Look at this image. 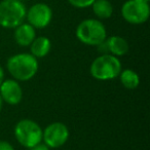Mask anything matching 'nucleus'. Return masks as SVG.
Masks as SVG:
<instances>
[{
  "mask_svg": "<svg viewBox=\"0 0 150 150\" xmlns=\"http://www.w3.org/2000/svg\"><path fill=\"white\" fill-rule=\"evenodd\" d=\"M76 36L84 44L101 45L106 40V29L98 20L88 19L82 21L76 29Z\"/></svg>",
  "mask_w": 150,
  "mask_h": 150,
  "instance_id": "obj_4",
  "label": "nucleus"
},
{
  "mask_svg": "<svg viewBox=\"0 0 150 150\" xmlns=\"http://www.w3.org/2000/svg\"><path fill=\"white\" fill-rule=\"evenodd\" d=\"M31 52L35 58H43L50 50V41L48 38L40 36L33 40L31 44Z\"/></svg>",
  "mask_w": 150,
  "mask_h": 150,
  "instance_id": "obj_12",
  "label": "nucleus"
},
{
  "mask_svg": "<svg viewBox=\"0 0 150 150\" xmlns=\"http://www.w3.org/2000/svg\"><path fill=\"white\" fill-rule=\"evenodd\" d=\"M7 69L16 79L26 81L35 76L38 70V63L33 54H20L8 59Z\"/></svg>",
  "mask_w": 150,
  "mask_h": 150,
  "instance_id": "obj_1",
  "label": "nucleus"
},
{
  "mask_svg": "<svg viewBox=\"0 0 150 150\" xmlns=\"http://www.w3.org/2000/svg\"><path fill=\"white\" fill-rule=\"evenodd\" d=\"M15 135L21 145L27 148H32L42 141L43 132L35 121L23 119L16 125Z\"/></svg>",
  "mask_w": 150,
  "mask_h": 150,
  "instance_id": "obj_5",
  "label": "nucleus"
},
{
  "mask_svg": "<svg viewBox=\"0 0 150 150\" xmlns=\"http://www.w3.org/2000/svg\"><path fill=\"white\" fill-rule=\"evenodd\" d=\"M121 72V64L113 54H103L92 63L91 74L98 80H110L117 77Z\"/></svg>",
  "mask_w": 150,
  "mask_h": 150,
  "instance_id": "obj_3",
  "label": "nucleus"
},
{
  "mask_svg": "<svg viewBox=\"0 0 150 150\" xmlns=\"http://www.w3.org/2000/svg\"><path fill=\"white\" fill-rule=\"evenodd\" d=\"M0 150H13V147L6 141H0Z\"/></svg>",
  "mask_w": 150,
  "mask_h": 150,
  "instance_id": "obj_16",
  "label": "nucleus"
},
{
  "mask_svg": "<svg viewBox=\"0 0 150 150\" xmlns=\"http://www.w3.org/2000/svg\"><path fill=\"white\" fill-rule=\"evenodd\" d=\"M0 96L4 102L11 105H17L21 102L23 92L16 80H5L0 86Z\"/></svg>",
  "mask_w": 150,
  "mask_h": 150,
  "instance_id": "obj_9",
  "label": "nucleus"
},
{
  "mask_svg": "<svg viewBox=\"0 0 150 150\" xmlns=\"http://www.w3.org/2000/svg\"><path fill=\"white\" fill-rule=\"evenodd\" d=\"M35 28L30 24H21L16 28L15 39L18 44L28 46L35 39Z\"/></svg>",
  "mask_w": 150,
  "mask_h": 150,
  "instance_id": "obj_10",
  "label": "nucleus"
},
{
  "mask_svg": "<svg viewBox=\"0 0 150 150\" xmlns=\"http://www.w3.org/2000/svg\"><path fill=\"white\" fill-rule=\"evenodd\" d=\"M31 150H50L48 149V146L45 145V144H42L41 142H40L39 144H37V145H35L34 147L30 148Z\"/></svg>",
  "mask_w": 150,
  "mask_h": 150,
  "instance_id": "obj_17",
  "label": "nucleus"
},
{
  "mask_svg": "<svg viewBox=\"0 0 150 150\" xmlns=\"http://www.w3.org/2000/svg\"><path fill=\"white\" fill-rule=\"evenodd\" d=\"M3 81H4V72H3L2 67L0 66V86Z\"/></svg>",
  "mask_w": 150,
  "mask_h": 150,
  "instance_id": "obj_18",
  "label": "nucleus"
},
{
  "mask_svg": "<svg viewBox=\"0 0 150 150\" xmlns=\"http://www.w3.org/2000/svg\"><path fill=\"white\" fill-rule=\"evenodd\" d=\"M150 8L145 0H129L121 7L122 18L129 24H143L149 18Z\"/></svg>",
  "mask_w": 150,
  "mask_h": 150,
  "instance_id": "obj_6",
  "label": "nucleus"
},
{
  "mask_svg": "<svg viewBox=\"0 0 150 150\" xmlns=\"http://www.w3.org/2000/svg\"><path fill=\"white\" fill-rule=\"evenodd\" d=\"M26 7L20 0H2L0 2V26L17 28L26 18Z\"/></svg>",
  "mask_w": 150,
  "mask_h": 150,
  "instance_id": "obj_2",
  "label": "nucleus"
},
{
  "mask_svg": "<svg viewBox=\"0 0 150 150\" xmlns=\"http://www.w3.org/2000/svg\"><path fill=\"white\" fill-rule=\"evenodd\" d=\"M69 3L77 8H86V7L92 6L95 0H68Z\"/></svg>",
  "mask_w": 150,
  "mask_h": 150,
  "instance_id": "obj_15",
  "label": "nucleus"
},
{
  "mask_svg": "<svg viewBox=\"0 0 150 150\" xmlns=\"http://www.w3.org/2000/svg\"><path fill=\"white\" fill-rule=\"evenodd\" d=\"M26 17L31 26L34 28L42 29L50 23L52 18V11L45 3H36L32 5L26 13Z\"/></svg>",
  "mask_w": 150,
  "mask_h": 150,
  "instance_id": "obj_8",
  "label": "nucleus"
},
{
  "mask_svg": "<svg viewBox=\"0 0 150 150\" xmlns=\"http://www.w3.org/2000/svg\"><path fill=\"white\" fill-rule=\"evenodd\" d=\"M120 81L125 88L134 90L139 86V76L136 72H134L131 69H125L120 74Z\"/></svg>",
  "mask_w": 150,
  "mask_h": 150,
  "instance_id": "obj_14",
  "label": "nucleus"
},
{
  "mask_svg": "<svg viewBox=\"0 0 150 150\" xmlns=\"http://www.w3.org/2000/svg\"><path fill=\"white\" fill-rule=\"evenodd\" d=\"M107 48L112 52L113 56H123L129 52V44L120 36H111L107 40Z\"/></svg>",
  "mask_w": 150,
  "mask_h": 150,
  "instance_id": "obj_11",
  "label": "nucleus"
},
{
  "mask_svg": "<svg viewBox=\"0 0 150 150\" xmlns=\"http://www.w3.org/2000/svg\"><path fill=\"white\" fill-rule=\"evenodd\" d=\"M2 98H1V96H0V111H1V109H2Z\"/></svg>",
  "mask_w": 150,
  "mask_h": 150,
  "instance_id": "obj_19",
  "label": "nucleus"
},
{
  "mask_svg": "<svg viewBox=\"0 0 150 150\" xmlns=\"http://www.w3.org/2000/svg\"><path fill=\"white\" fill-rule=\"evenodd\" d=\"M145 1H148V0H145Z\"/></svg>",
  "mask_w": 150,
  "mask_h": 150,
  "instance_id": "obj_21",
  "label": "nucleus"
},
{
  "mask_svg": "<svg viewBox=\"0 0 150 150\" xmlns=\"http://www.w3.org/2000/svg\"><path fill=\"white\" fill-rule=\"evenodd\" d=\"M20 1H25V0H20Z\"/></svg>",
  "mask_w": 150,
  "mask_h": 150,
  "instance_id": "obj_20",
  "label": "nucleus"
},
{
  "mask_svg": "<svg viewBox=\"0 0 150 150\" xmlns=\"http://www.w3.org/2000/svg\"><path fill=\"white\" fill-rule=\"evenodd\" d=\"M69 138V131L62 122H54L44 129L42 139L48 147L58 148L63 146Z\"/></svg>",
  "mask_w": 150,
  "mask_h": 150,
  "instance_id": "obj_7",
  "label": "nucleus"
},
{
  "mask_svg": "<svg viewBox=\"0 0 150 150\" xmlns=\"http://www.w3.org/2000/svg\"><path fill=\"white\" fill-rule=\"evenodd\" d=\"M92 6L95 15L100 19H108L112 16L113 7L108 0H95Z\"/></svg>",
  "mask_w": 150,
  "mask_h": 150,
  "instance_id": "obj_13",
  "label": "nucleus"
}]
</instances>
